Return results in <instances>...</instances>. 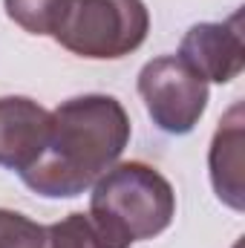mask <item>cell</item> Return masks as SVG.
<instances>
[{"mask_svg":"<svg viewBox=\"0 0 245 248\" xmlns=\"http://www.w3.org/2000/svg\"><path fill=\"white\" fill-rule=\"evenodd\" d=\"M130 116L113 95L90 93L52 110V130L41 159L20 173L23 185L46 199H72L119 165L130 144Z\"/></svg>","mask_w":245,"mask_h":248,"instance_id":"1","label":"cell"},{"mask_svg":"<svg viewBox=\"0 0 245 248\" xmlns=\"http://www.w3.org/2000/svg\"><path fill=\"white\" fill-rule=\"evenodd\" d=\"M90 214L133 246L170 228L176 217V193L156 168L144 162H122L92 185Z\"/></svg>","mask_w":245,"mask_h":248,"instance_id":"2","label":"cell"},{"mask_svg":"<svg viewBox=\"0 0 245 248\" xmlns=\"http://www.w3.org/2000/svg\"><path fill=\"white\" fill-rule=\"evenodd\" d=\"M150 32L144 0H69L52 38L90 61H116L136 52Z\"/></svg>","mask_w":245,"mask_h":248,"instance_id":"3","label":"cell"},{"mask_svg":"<svg viewBox=\"0 0 245 248\" xmlns=\"http://www.w3.org/2000/svg\"><path fill=\"white\" fill-rule=\"evenodd\" d=\"M136 87L153 124L170 136H187L208 107V81H202L179 55L147 61Z\"/></svg>","mask_w":245,"mask_h":248,"instance_id":"4","label":"cell"},{"mask_svg":"<svg viewBox=\"0 0 245 248\" xmlns=\"http://www.w3.org/2000/svg\"><path fill=\"white\" fill-rule=\"evenodd\" d=\"M182 58L202 81L228 84L245 66V44L240 15L222 23H193L179 44Z\"/></svg>","mask_w":245,"mask_h":248,"instance_id":"5","label":"cell"},{"mask_svg":"<svg viewBox=\"0 0 245 248\" xmlns=\"http://www.w3.org/2000/svg\"><path fill=\"white\" fill-rule=\"evenodd\" d=\"M52 113L26 95L0 98V168L29 170L46 150Z\"/></svg>","mask_w":245,"mask_h":248,"instance_id":"6","label":"cell"},{"mask_svg":"<svg viewBox=\"0 0 245 248\" xmlns=\"http://www.w3.org/2000/svg\"><path fill=\"white\" fill-rule=\"evenodd\" d=\"M245 119L243 101H237L225 119L219 122L211 150H208V168H211V185L216 190L219 202H225L234 211L245 208V187H243V144H245Z\"/></svg>","mask_w":245,"mask_h":248,"instance_id":"7","label":"cell"},{"mask_svg":"<svg viewBox=\"0 0 245 248\" xmlns=\"http://www.w3.org/2000/svg\"><path fill=\"white\" fill-rule=\"evenodd\" d=\"M46 248H130V243L104 228L90 211H75L46 225Z\"/></svg>","mask_w":245,"mask_h":248,"instance_id":"8","label":"cell"},{"mask_svg":"<svg viewBox=\"0 0 245 248\" xmlns=\"http://www.w3.org/2000/svg\"><path fill=\"white\" fill-rule=\"evenodd\" d=\"M69 0H3L9 20L29 35H52Z\"/></svg>","mask_w":245,"mask_h":248,"instance_id":"9","label":"cell"},{"mask_svg":"<svg viewBox=\"0 0 245 248\" xmlns=\"http://www.w3.org/2000/svg\"><path fill=\"white\" fill-rule=\"evenodd\" d=\"M0 248H46V225L0 208Z\"/></svg>","mask_w":245,"mask_h":248,"instance_id":"10","label":"cell"}]
</instances>
